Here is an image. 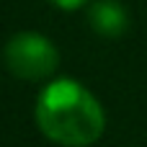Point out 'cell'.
<instances>
[{"mask_svg": "<svg viewBox=\"0 0 147 147\" xmlns=\"http://www.w3.org/2000/svg\"><path fill=\"white\" fill-rule=\"evenodd\" d=\"M3 59L13 78L26 83H39L49 80L57 72L59 52L49 36L39 31H18L5 41Z\"/></svg>", "mask_w": 147, "mask_h": 147, "instance_id": "cell-2", "label": "cell"}, {"mask_svg": "<svg viewBox=\"0 0 147 147\" xmlns=\"http://www.w3.org/2000/svg\"><path fill=\"white\" fill-rule=\"evenodd\" d=\"M34 119L49 142L62 147H90L106 129L101 101L72 78H54L41 88Z\"/></svg>", "mask_w": 147, "mask_h": 147, "instance_id": "cell-1", "label": "cell"}, {"mask_svg": "<svg viewBox=\"0 0 147 147\" xmlns=\"http://www.w3.org/2000/svg\"><path fill=\"white\" fill-rule=\"evenodd\" d=\"M54 8H59V10H78V8H83L88 0H49Z\"/></svg>", "mask_w": 147, "mask_h": 147, "instance_id": "cell-4", "label": "cell"}, {"mask_svg": "<svg viewBox=\"0 0 147 147\" xmlns=\"http://www.w3.org/2000/svg\"><path fill=\"white\" fill-rule=\"evenodd\" d=\"M90 28L103 39H119L129 28V10L119 0H93L88 8Z\"/></svg>", "mask_w": 147, "mask_h": 147, "instance_id": "cell-3", "label": "cell"}]
</instances>
